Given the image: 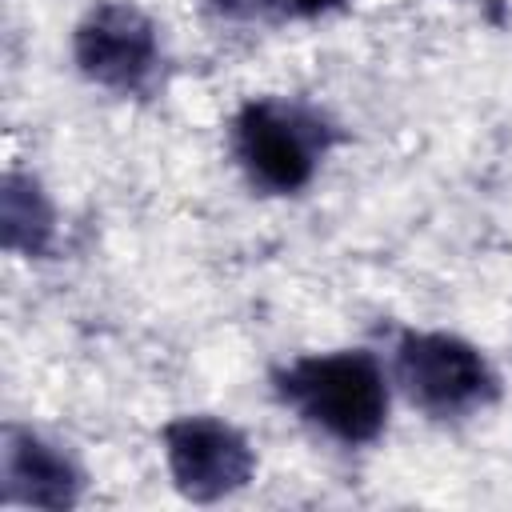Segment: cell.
<instances>
[{
	"label": "cell",
	"mask_w": 512,
	"mask_h": 512,
	"mask_svg": "<svg viewBox=\"0 0 512 512\" xmlns=\"http://www.w3.org/2000/svg\"><path fill=\"white\" fill-rule=\"evenodd\" d=\"M88 472L68 452V444L48 432L8 420L0 432V504L4 508H44L64 512L84 500Z\"/></svg>",
	"instance_id": "6"
},
{
	"label": "cell",
	"mask_w": 512,
	"mask_h": 512,
	"mask_svg": "<svg viewBox=\"0 0 512 512\" xmlns=\"http://www.w3.org/2000/svg\"><path fill=\"white\" fill-rule=\"evenodd\" d=\"M352 0H248V16H264L276 24H316L344 12Z\"/></svg>",
	"instance_id": "8"
},
{
	"label": "cell",
	"mask_w": 512,
	"mask_h": 512,
	"mask_svg": "<svg viewBox=\"0 0 512 512\" xmlns=\"http://www.w3.org/2000/svg\"><path fill=\"white\" fill-rule=\"evenodd\" d=\"M72 68L100 92L152 100L164 88V28L136 0H92L72 24Z\"/></svg>",
	"instance_id": "4"
},
{
	"label": "cell",
	"mask_w": 512,
	"mask_h": 512,
	"mask_svg": "<svg viewBox=\"0 0 512 512\" xmlns=\"http://www.w3.org/2000/svg\"><path fill=\"white\" fill-rule=\"evenodd\" d=\"M392 388L408 408L436 424H464L492 412L504 396L492 356L448 328H400L384 352Z\"/></svg>",
	"instance_id": "3"
},
{
	"label": "cell",
	"mask_w": 512,
	"mask_h": 512,
	"mask_svg": "<svg viewBox=\"0 0 512 512\" xmlns=\"http://www.w3.org/2000/svg\"><path fill=\"white\" fill-rule=\"evenodd\" d=\"M276 404L340 448H372L392 420V376L376 348H316L268 372Z\"/></svg>",
	"instance_id": "1"
},
{
	"label": "cell",
	"mask_w": 512,
	"mask_h": 512,
	"mask_svg": "<svg viewBox=\"0 0 512 512\" xmlns=\"http://www.w3.org/2000/svg\"><path fill=\"white\" fill-rule=\"evenodd\" d=\"M224 136L236 172L256 196H300L344 140L320 104L284 92L240 100Z\"/></svg>",
	"instance_id": "2"
},
{
	"label": "cell",
	"mask_w": 512,
	"mask_h": 512,
	"mask_svg": "<svg viewBox=\"0 0 512 512\" xmlns=\"http://www.w3.org/2000/svg\"><path fill=\"white\" fill-rule=\"evenodd\" d=\"M160 456L172 488L192 504H220L244 492L260 468L248 432L216 412H180L164 420Z\"/></svg>",
	"instance_id": "5"
},
{
	"label": "cell",
	"mask_w": 512,
	"mask_h": 512,
	"mask_svg": "<svg viewBox=\"0 0 512 512\" xmlns=\"http://www.w3.org/2000/svg\"><path fill=\"white\" fill-rule=\"evenodd\" d=\"M60 212L44 180L28 168H8L0 180V248L16 260H44L56 248Z\"/></svg>",
	"instance_id": "7"
}]
</instances>
